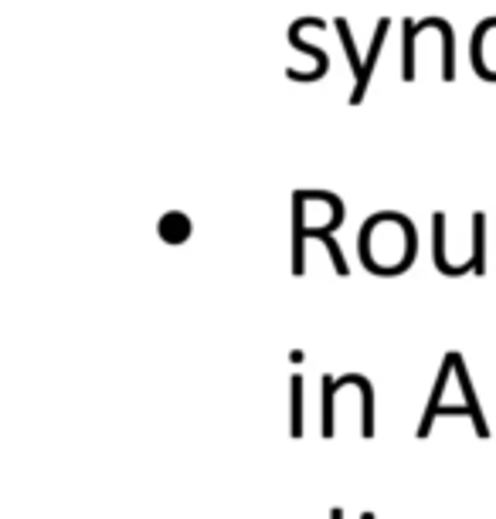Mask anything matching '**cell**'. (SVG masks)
<instances>
[{"label":"cell","instance_id":"obj_1","mask_svg":"<svg viewBox=\"0 0 496 519\" xmlns=\"http://www.w3.org/2000/svg\"><path fill=\"white\" fill-rule=\"evenodd\" d=\"M418 255V231L412 218L398 211L371 214L361 231V262L367 272L395 279L405 268H412Z\"/></svg>","mask_w":496,"mask_h":519},{"label":"cell","instance_id":"obj_2","mask_svg":"<svg viewBox=\"0 0 496 519\" xmlns=\"http://www.w3.org/2000/svg\"><path fill=\"white\" fill-rule=\"evenodd\" d=\"M310 28H323V31H327V21H320V17H299V21L289 24V48L303 51V55H310L313 62H316L313 72H296V68H289L286 79H293V82H316V79H323V75L330 72V55H327V51L310 45V41L303 38V31H310Z\"/></svg>","mask_w":496,"mask_h":519},{"label":"cell","instance_id":"obj_3","mask_svg":"<svg viewBox=\"0 0 496 519\" xmlns=\"http://www.w3.org/2000/svg\"><path fill=\"white\" fill-rule=\"evenodd\" d=\"M469 58H473V72L483 82H496V17H486L476 24Z\"/></svg>","mask_w":496,"mask_h":519},{"label":"cell","instance_id":"obj_4","mask_svg":"<svg viewBox=\"0 0 496 519\" xmlns=\"http://www.w3.org/2000/svg\"><path fill=\"white\" fill-rule=\"evenodd\" d=\"M388 31H391V17H381V21H378V28H374L371 51H367V58H364L361 75H357V79H354V92H350V106H361V102H364L367 85H371L374 65H378V58H381V48H384V38H388Z\"/></svg>","mask_w":496,"mask_h":519},{"label":"cell","instance_id":"obj_5","mask_svg":"<svg viewBox=\"0 0 496 519\" xmlns=\"http://www.w3.org/2000/svg\"><path fill=\"white\" fill-rule=\"evenodd\" d=\"M449 360H452V370H456V377H459V387H463V404L469 408V418H473V425H476V435L490 438V425H486V418H483V411H480V401H476L473 380H469V370H466V357H463V353L452 350Z\"/></svg>","mask_w":496,"mask_h":519},{"label":"cell","instance_id":"obj_6","mask_svg":"<svg viewBox=\"0 0 496 519\" xmlns=\"http://www.w3.org/2000/svg\"><path fill=\"white\" fill-rule=\"evenodd\" d=\"M157 235L167 241V245H184L194 235V221L187 218L184 211H167L164 218L157 221Z\"/></svg>","mask_w":496,"mask_h":519},{"label":"cell","instance_id":"obj_7","mask_svg":"<svg viewBox=\"0 0 496 519\" xmlns=\"http://www.w3.org/2000/svg\"><path fill=\"white\" fill-rule=\"evenodd\" d=\"M449 374H452V360L446 357V360H442L439 377H435V387H432V397H429V408H425V414H422V425H418V438H429V431H432V425H435V411L442 408V394H446Z\"/></svg>","mask_w":496,"mask_h":519},{"label":"cell","instance_id":"obj_8","mask_svg":"<svg viewBox=\"0 0 496 519\" xmlns=\"http://www.w3.org/2000/svg\"><path fill=\"white\" fill-rule=\"evenodd\" d=\"M432 262H435V268H439L442 275H449V279H452L456 265L449 262V248H446V214H442V211L432 214Z\"/></svg>","mask_w":496,"mask_h":519},{"label":"cell","instance_id":"obj_9","mask_svg":"<svg viewBox=\"0 0 496 519\" xmlns=\"http://www.w3.org/2000/svg\"><path fill=\"white\" fill-rule=\"evenodd\" d=\"M415 45H418L415 21L405 17V24H401V79L405 82H415Z\"/></svg>","mask_w":496,"mask_h":519},{"label":"cell","instance_id":"obj_10","mask_svg":"<svg viewBox=\"0 0 496 519\" xmlns=\"http://www.w3.org/2000/svg\"><path fill=\"white\" fill-rule=\"evenodd\" d=\"M473 275H486V214H473Z\"/></svg>","mask_w":496,"mask_h":519},{"label":"cell","instance_id":"obj_11","mask_svg":"<svg viewBox=\"0 0 496 519\" xmlns=\"http://www.w3.org/2000/svg\"><path fill=\"white\" fill-rule=\"evenodd\" d=\"M333 28H337V34H340V45H344V55H347V62H350V72H354V79H357V75H361V68H364V58H361V51H357V45H354L350 24L344 21V17H337V21H333Z\"/></svg>","mask_w":496,"mask_h":519},{"label":"cell","instance_id":"obj_12","mask_svg":"<svg viewBox=\"0 0 496 519\" xmlns=\"http://www.w3.org/2000/svg\"><path fill=\"white\" fill-rule=\"evenodd\" d=\"M289 391H293V428H289V435L299 438L303 435V377L293 374V380H289Z\"/></svg>","mask_w":496,"mask_h":519},{"label":"cell","instance_id":"obj_13","mask_svg":"<svg viewBox=\"0 0 496 519\" xmlns=\"http://www.w3.org/2000/svg\"><path fill=\"white\" fill-rule=\"evenodd\" d=\"M313 238H320L323 245H327V255H330L333 268H337V275H350V265H347L344 252H340V245H337V238H333V231H316Z\"/></svg>","mask_w":496,"mask_h":519},{"label":"cell","instance_id":"obj_14","mask_svg":"<svg viewBox=\"0 0 496 519\" xmlns=\"http://www.w3.org/2000/svg\"><path fill=\"white\" fill-rule=\"evenodd\" d=\"M330 519H344V509H330Z\"/></svg>","mask_w":496,"mask_h":519}]
</instances>
